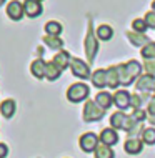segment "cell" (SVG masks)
Wrapping results in <instances>:
<instances>
[{
	"mask_svg": "<svg viewBox=\"0 0 155 158\" xmlns=\"http://www.w3.org/2000/svg\"><path fill=\"white\" fill-rule=\"evenodd\" d=\"M144 142L149 143V145L155 143V128H147V130H144Z\"/></svg>",
	"mask_w": 155,
	"mask_h": 158,
	"instance_id": "cell-26",
	"label": "cell"
},
{
	"mask_svg": "<svg viewBox=\"0 0 155 158\" xmlns=\"http://www.w3.org/2000/svg\"><path fill=\"white\" fill-rule=\"evenodd\" d=\"M114 102H115V105H117L118 108L125 110V108H128V106H130V95H128L127 90H120V92L115 93Z\"/></svg>",
	"mask_w": 155,
	"mask_h": 158,
	"instance_id": "cell-10",
	"label": "cell"
},
{
	"mask_svg": "<svg viewBox=\"0 0 155 158\" xmlns=\"http://www.w3.org/2000/svg\"><path fill=\"white\" fill-rule=\"evenodd\" d=\"M95 102H97L98 106H102V108H109V106L114 103V97H110V93H107V92H100L97 95Z\"/></svg>",
	"mask_w": 155,
	"mask_h": 158,
	"instance_id": "cell-18",
	"label": "cell"
},
{
	"mask_svg": "<svg viewBox=\"0 0 155 158\" xmlns=\"http://www.w3.org/2000/svg\"><path fill=\"white\" fill-rule=\"evenodd\" d=\"M130 105H132L135 110H139V108H140V97H139V95H132V97H130Z\"/></svg>",
	"mask_w": 155,
	"mask_h": 158,
	"instance_id": "cell-31",
	"label": "cell"
},
{
	"mask_svg": "<svg viewBox=\"0 0 155 158\" xmlns=\"http://www.w3.org/2000/svg\"><path fill=\"white\" fill-rule=\"evenodd\" d=\"M127 35H128V38H130V40L133 42V44H137V45L145 44V42H147V38H145V37H135L133 33H127Z\"/></svg>",
	"mask_w": 155,
	"mask_h": 158,
	"instance_id": "cell-29",
	"label": "cell"
},
{
	"mask_svg": "<svg viewBox=\"0 0 155 158\" xmlns=\"http://www.w3.org/2000/svg\"><path fill=\"white\" fill-rule=\"evenodd\" d=\"M70 67H72V73H74L75 77H79V78H88L90 75V70H88V65L87 63H84L82 60H79V58H72L70 60Z\"/></svg>",
	"mask_w": 155,
	"mask_h": 158,
	"instance_id": "cell-5",
	"label": "cell"
},
{
	"mask_svg": "<svg viewBox=\"0 0 155 158\" xmlns=\"http://www.w3.org/2000/svg\"><path fill=\"white\" fill-rule=\"evenodd\" d=\"M88 87L85 83H75V85H72L70 88H68V92H67V98L70 102H74V103H79V102H82L84 98H87L88 97Z\"/></svg>",
	"mask_w": 155,
	"mask_h": 158,
	"instance_id": "cell-3",
	"label": "cell"
},
{
	"mask_svg": "<svg viewBox=\"0 0 155 158\" xmlns=\"http://www.w3.org/2000/svg\"><path fill=\"white\" fill-rule=\"evenodd\" d=\"M37 2H42V0H37Z\"/></svg>",
	"mask_w": 155,
	"mask_h": 158,
	"instance_id": "cell-37",
	"label": "cell"
},
{
	"mask_svg": "<svg viewBox=\"0 0 155 158\" xmlns=\"http://www.w3.org/2000/svg\"><path fill=\"white\" fill-rule=\"evenodd\" d=\"M60 72H62V70H60V68H58L57 65H55L54 62L47 63V72H45V77H47L49 80H55V78H58V77H60Z\"/></svg>",
	"mask_w": 155,
	"mask_h": 158,
	"instance_id": "cell-21",
	"label": "cell"
},
{
	"mask_svg": "<svg viewBox=\"0 0 155 158\" xmlns=\"http://www.w3.org/2000/svg\"><path fill=\"white\" fill-rule=\"evenodd\" d=\"M95 158H114V152L110 150L109 145H98L95 148Z\"/></svg>",
	"mask_w": 155,
	"mask_h": 158,
	"instance_id": "cell-20",
	"label": "cell"
},
{
	"mask_svg": "<svg viewBox=\"0 0 155 158\" xmlns=\"http://www.w3.org/2000/svg\"><path fill=\"white\" fill-rule=\"evenodd\" d=\"M97 35L98 38H102V40H109V38H112V35H114V30L109 27V25H100L97 30Z\"/></svg>",
	"mask_w": 155,
	"mask_h": 158,
	"instance_id": "cell-23",
	"label": "cell"
},
{
	"mask_svg": "<svg viewBox=\"0 0 155 158\" xmlns=\"http://www.w3.org/2000/svg\"><path fill=\"white\" fill-rule=\"evenodd\" d=\"M100 142L103 143V145H115L118 142V136H117V133H115V130H112V128H105V130L100 133Z\"/></svg>",
	"mask_w": 155,
	"mask_h": 158,
	"instance_id": "cell-12",
	"label": "cell"
},
{
	"mask_svg": "<svg viewBox=\"0 0 155 158\" xmlns=\"http://www.w3.org/2000/svg\"><path fill=\"white\" fill-rule=\"evenodd\" d=\"M137 87L139 90H144V92H149V90H155V78L152 75H144L139 78L137 82Z\"/></svg>",
	"mask_w": 155,
	"mask_h": 158,
	"instance_id": "cell-11",
	"label": "cell"
},
{
	"mask_svg": "<svg viewBox=\"0 0 155 158\" xmlns=\"http://www.w3.org/2000/svg\"><path fill=\"white\" fill-rule=\"evenodd\" d=\"M92 83L97 88H103L107 85V70H97L92 75Z\"/></svg>",
	"mask_w": 155,
	"mask_h": 158,
	"instance_id": "cell-16",
	"label": "cell"
},
{
	"mask_svg": "<svg viewBox=\"0 0 155 158\" xmlns=\"http://www.w3.org/2000/svg\"><path fill=\"white\" fill-rule=\"evenodd\" d=\"M145 23H147V27L150 28H155V12H149L147 15H145Z\"/></svg>",
	"mask_w": 155,
	"mask_h": 158,
	"instance_id": "cell-28",
	"label": "cell"
},
{
	"mask_svg": "<svg viewBox=\"0 0 155 158\" xmlns=\"http://www.w3.org/2000/svg\"><path fill=\"white\" fill-rule=\"evenodd\" d=\"M132 118H133L135 122H137V120H144V118H145V113L139 108V110H135V112H133V117H132Z\"/></svg>",
	"mask_w": 155,
	"mask_h": 158,
	"instance_id": "cell-32",
	"label": "cell"
},
{
	"mask_svg": "<svg viewBox=\"0 0 155 158\" xmlns=\"http://www.w3.org/2000/svg\"><path fill=\"white\" fill-rule=\"evenodd\" d=\"M110 125L114 128H120V130H125V131H130L135 128V120L127 115H123L122 112H117L112 115L110 118Z\"/></svg>",
	"mask_w": 155,
	"mask_h": 158,
	"instance_id": "cell-2",
	"label": "cell"
},
{
	"mask_svg": "<svg viewBox=\"0 0 155 158\" xmlns=\"http://www.w3.org/2000/svg\"><path fill=\"white\" fill-rule=\"evenodd\" d=\"M8 155V147L5 143H0V158H5Z\"/></svg>",
	"mask_w": 155,
	"mask_h": 158,
	"instance_id": "cell-33",
	"label": "cell"
},
{
	"mask_svg": "<svg viewBox=\"0 0 155 158\" xmlns=\"http://www.w3.org/2000/svg\"><path fill=\"white\" fill-rule=\"evenodd\" d=\"M0 112H2V115L5 118H10L12 115L15 113V102L14 100H3L2 102V105H0Z\"/></svg>",
	"mask_w": 155,
	"mask_h": 158,
	"instance_id": "cell-17",
	"label": "cell"
},
{
	"mask_svg": "<svg viewBox=\"0 0 155 158\" xmlns=\"http://www.w3.org/2000/svg\"><path fill=\"white\" fill-rule=\"evenodd\" d=\"M57 65L60 70H65V68L70 65V57H68V53L67 52H58L57 55L54 57V60H52Z\"/></svg>",
	"mask_w": 155,
	"mask_h": 158,
	"instance_id": "cell-14",
	"label": "cell"
},
{
	"mask_svg": "<svg viewBox=\"0 0 155 158\" xmlns=\"http://www.w3.org/2000/svg\"><path fill=\"white\" fill-rule=\"evenodd\" d=\"M45 32L49 33L50 37H58V33L62 32V25L58 22H54V20H52V22H49L45 25Z\"/></svg>",
	"mask_w": 155,
	"mask_h": 158,
	"instance_id": "cell-22",
	"label": "cell"
},
{
	"mask_svg": "<svg viewBox=\"0 0 155 158\" xmlns=\"http://www.w3.org/2000/svg\"><path fill=\"white\" fill-rule=\"evenodd\" d=\"M102 115H103V110H102V106L97 105V102H87L85 103V108H84V120L85 122L100 120Z\"/></svg>",
	"mask_w": 155,
	"mask_h": 158,
	"instance_id": "cell-4",
	"label": "cell"
},
{
	"mask_svg": "<svg viewBox=\"0 0 155 158\" xmlns=\"http://www.w3.org/2000/svg\"><path fill=\"white\" fill-rule=\"evenodd\" d=\"M24 14H25V8L19 0H14V2H10L7 5V15L12 20H20L24 17Z\"/></svg>",
	"mask_w": 155,
	"mask_h": 158,
	"instance_id": "cell-7",
	"label": "cell"
},
{
	"mask_svg": "<svg viewBox=\"0 0 155 158\" xmlns=\"http://www.w3.org/2000/svg\"><path fill=\"white\" fill-rule=\"evenodd\" d=\"M118 83H120V80H118V73H117V67L109 68L107 70V85L110 88H115Z\"/></svg>",
	"mask_w": 155,
	"mask_h": 158,
	"instance_id": "cell-19",
	"label": "cell"
},
{
	"mask_svg": "<svg viewBox=\"0 0 155 158\" xmlns=\"http://www.w3.org/2000/svg\"><path fill=\"white\" fill-rule=\"evenodd\" d=\"M145 70L149 72V75H155V60H149L147 63H145Z\"/></svg>",
	"mask_w": 155,
	"mask_h": 158,
	"instance_id": "cell-30",
	"label": "cell"
},
{
	"mask_svg": "<svg viewBox=\"0 0 155 158\" xmlns=\"http://www.w3.org/2000/svg\"><path fill=\"white\" fill-rule=\"evenodd\" d=\"M125 152L128 153V155H137V153H140L142 152V142H140V140H137V138L127 140Z\"/></svg>",
	"mask_w": 155,
	"mask_h": 158,
	"instance_id": "cell-15",
	"label": "cell"
},
{
	"mask_svg": "<svg viewBox=\"0 0 155 158\" xmlns=\"http://www.w3.org/2000/svg\"><path fill=\"white\" fill-rule=\"evenodd\" d=\"M30 70H32L33 77H37V78H44L45 72H47V63L44 60H35L32 63V67H30Z\"/></svg>",
	"mask_w": 155,
	"mask_h": 158,
	"instance_id": "cell-13",
	"label": "cell"
},
{
	"mask_svg": "<svg viewBox=\"0 0 155 158\" xmlns=\"http://www.w3.org/2000/svg\"><path fill=\"white\" fill-rule=\"evenodd\" d=\"M24 8H25V14L28 17H38L42 14V5L40 2H37V0H25L24 3Z\"/></svg>",
	"mask_w": 155,
	"mask_h": 158,
	"instance_id": "cell-9",
	"label": "cell"
},
{
	"mask_svg": "<svg viewBox=\"0 0 155 158\" xmlns=\"http://www.w3.org/2000/svg\"><path fill=\"white\" fill-rule=\"evenodd\" d=\"M149 113L155 115V97L150 98V102H149Z\"/></svg>",
	"mask_w": 155,
	"mask_h": 158,
	"instance_id": "cell-34",
	"label": "cell"
},
{
	"mask_svg": "<svg viewBox=\"0 0 155 158\" xmlns=\"http://www.w3.org/2000/svg\"><path fill=\"white\" fill-rule=\"evenodd\" d=\"M132 27H133V30H137V32H145V28H147V23H145V20L137 19V20H133Z\"/></svg>",
	"mask_w": 155,
	"mask_h": 158,
	"instance_id": "cell-27",
	"label": "cell"
},
{
	"mask_svg": "<svg viewBox=\"0 0 155 158\" xmlns=\"http://www.w3.org/2000/svg\"><path fill=\"white\" fill-rule=\"evenodd\" d=\"M97 48H98V44H97L95 37H93V33H92V27H90L87 40H85V52H87L88 60H93V57H95V53H97Z\"/></svg>",
	"mask_w": 155,
	"mask_h": 158,
	"instance_id": "cell-8",
	"label": "cell"
},
{
	"mask_svg": "<svg viewBox=\"0 0 155 158\" xmlns=\"http://www.w3.org/2000/svg\"><path fill=\"white\" fill-rule=\"evenodd\" d=\"M3 2H5V0H0V5H2V3H3Z\"/></svg>",
	"mask_w": 155,
	"mask_h": 158,
	"instance_id": "cell-36",
	"label": "cell"
},
{
	"mask_svg": "<svg viewBox=\"0 0 155 158\" xmlns=\"http://www.w3.org/2000/svg\"><path fill=\"white\" fill-rule=\"evenodd\" d=\"M152 8H153V12H155V0H153V3H152Z\"/></svg>",
	"mask_w": 155,
	"mask_h": 158,
	"instance_id": "cell-35",
	"label": "cell"
},
{
	"mask_svg": "<svg viewBox=\"0 0 155 158\" xmlns=\"http://www.w3.org/2000/svg\"><path fill=\"white\" fill-rule=\"evenodd\" d=\"M44 42L47 45L50 47V48H62V45H63V42L60 40L58 37H50V35H47V37H44Z\"/></svg>",
	"mask_w": 155,
	"mask_h": 158,
	"instance_id": "cell-24",
	"label": "cell"
},
{
	"mask_svg": "<svg viewBox=\"0 0 155 158\" xmlns=\"http://www.w3.org/2000/svg\"><path fill=\"white\" fill-rule=\"evenodd\" d=\"M98 147V138L95 133H85L80 136V148L84 152H95V148Z\"/></svg>",
	"mask_w": 155,
	"mask_h": 158,
	"instance_id": "cell-6",
	"label": "cell"
},
{
	"mask_svg": "<svg viewBox=\"0 0 155 158\" xmlns=\"http://www.w3.org/2000/svg\"><path fill=\"white\" fill-rule=\"evenodd\" d=\"M117 73H118V80L120 83L128 85L133 82V78L140 75V63L135 60H130L125 65H118L117 67Z\"/></svg>",
	"mask_w": 155,
	"mask_h": 158,
	"instance_id": "cell-1",
	"label": "cell"
},
{
	"mask_svg": "<svg viewBox=\"0 0 155 158\" xmlns=\"http://www.w3.org/2000/svg\"><path fill=\"white\" fill-rule=\"evenodd\" d=\"M142 55H144L145 58H155V44L153 42H150L142 48Z\"/></svg>",
	"mask_w": 155,
	"mask_h": 158,
	"instance_id": "cell-25",
	"label": "cell"
}]
</instances>
